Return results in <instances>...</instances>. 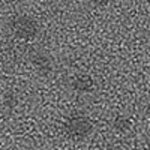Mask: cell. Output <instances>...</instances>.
<instances>
[{
    "label": "cell",
    "instance_id": "obj_1",
    "mask_svg": "<svg viewBox=\"0 0 150 150\" xmlns=\"http://www.w3.org/2000/svg\"><path fill=\"white\" fill-rule=\"evenodd\" d=\"M9 29L12 35L21 41H33L39 35V24L27 14H18L12 17L9 21Z\"/></svg>",
    "mask_w": 150,
    "mask_h": 150
},
{
    "label": "cell",
    "instance_id": "obj_2",
    "mask_svg": "<svg viewBox=\"0 0 150 150\" xmlns=\"http://www.w3.org/2000/svg\"><path fill=\"white\" fill-rule=\"evenodd\" d=\"M65 134L72 140H84L93 131L92 120L84 114H72L65 120Z\"/></svg>",
    "mask_w": 150,
    "mask_h": 150
},
{
    "label": "cell",
    "instance_id": "obj_3",
    "mask_svg": "<svg viewBox=\"0 0 150 150\" xmlns=\"http://www.w3.org/2000/svg\"><path fill=\"white\" fill-rule=\"evenodd\" d=\"M30 62H32V66L35 68V71L39 75H44V77L45 75H50L54 69L53 59L42 51H35L30 56Z\"/></svg>",
    "mask_w": 150,
    "mask_h": 150
},
{
    "label": "cell",
    "instance_id": "obj_4",
    "mask_svg": "<svg viewBox=\"0 0 150 150\" xmlns=\"http://www.w3.org/2000/svg\"><path fill=\"white\" fill-rule=\"evenodd\" d=\"M71 87H72L74 92L86 95V93L93 92L95 81H93V78L90 77V75H87V74H78V75H75V77L72 78Z\"/></svg>",
    "mask_w": 150,
    "mask_h": 150
},
{
    "label": "cell",
    "instance_id": "obj_5",
    "mask_svg": "<svg viewBox=\"0 0 150 150\" xmlns=\"http://www.w3.org/2000/svg\"><path fill=\"white\" fill-rule=\"evenodd\" d=\"M114 126H116V129H117V131L125 132V131H128V129L132 126V122H131L128 117H123V116H120V117H117V119H116V122H114Z\"/></svg>",
    "mask_w": 150,
    "mask_h": 150
},
{
    "label": "cell",
    "instance_id": "obj_6",
    "mask_svg": "<svg viewBox=\"0 0 150 150\" xmlns=\"http://www.w3.org/2000/svg\"><path fill=\"white\" fill-rule=\"evenodd\" d=\"M110 2H111V0H90V3L95 8H105V6H108Z\"/></svg>",
    "mask_w": 150,
    "mask_h": 150
},
{
    "label": "cell",
    "instance_id": "obj_7",
    "mask_svg": "<svg viewBox=\"0 0 150 150\" xmlns=\"http://www.w3.org/2000/svg\"><path fill=\"white\" fill-rule=\"evenodd\" d=\"M30 150H38V149H30Z\"/></svg>",
    "mask_w": 150,
    "mask_h": 150
}]
</instances>
